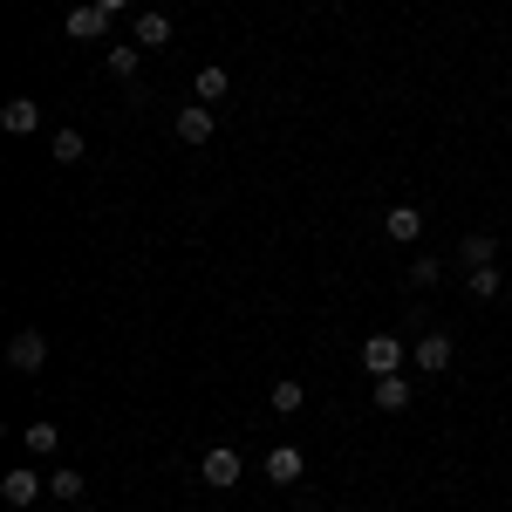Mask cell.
Instances as JSON below:
<instances>
[{
  "label": "cell",
  "instance_id": "8992f818",
  "mask_svg": "<svg viewBox=\"0 0 512 512\" xmlns=\"http://www.w3.org/2000/svg\"><path fill=\"white\" fill-rule=\"evenodd\" d=\"M260 472H267V485H301V472H308V451H301V444H274Z\"/></svg>",
  "mask_w": 512,
  "mask_h": 512
},
{
  "label": "cell",
  "instance_id": "ac0fdd59",
  "mask_svg": "<svg viewBox=\"0 0 512 512\" xmlns=\"http://www.w3.org/2000/svg\"><path fill=\"white\" fill-rule=\"evenodd\" d=\"M458 260H465V267H492V260H499V239H492V233H472L465 246H458Z\"/></svg>",
  "mask_w": 512,
  "mask_h": 512
},
{
  "label": "cell",
  "instance_id": "7a4b0ae2",
  "mask_svg": "<svg viewBox=\"0 0 512 512\" xmlns=\"http://www.w3.org/2000/svg\"><path fill=\"white\" fill-rule=\"evenodd\" d=\"M110 21H117L110 7H96V0H82V7H69V21H62V35H69V41H103V35H110Z\"/></svg>",
  "mask_w": 512,
  "mask_h": 512
},
{
  "label": "cell",
  "instance_id": "30bf717a",
  "mask_svg": "<svg viewBox=\"0 0 512 512\" xmlns=\"http://www.w3.org/2000/svg\"><path fill=\"white\" fill-rule=\"evenodd\" d=\"M41 485H48V478H41L35 465H14V472L0 478V499H7V506H35V499H41Z\"/></svg>",
  "mask_w": 512,
  "mask_h": 512
},
{
  "label": "cell",
  "instance_id": "ba28073f",
  "mask_svg": "<svg viewBox=\"0 0 512 512\" xmlns=\"http://www.w3.org/2000/svg\"><path fill=\"white\" fill-rule=\"evenodd\" d=\"M451 355H458V349H451V335H437V328L410 342V362H417L424 376H444V369H451Z\"/></svg>",
  "mask_w": 512,
  "mask_h": 512
},
{
  "label": "cell",
  "instance_id": "44dd1931",
  "mask_svg": "<svg viewBox=\"0 0 512 512\" xmlns=\"http://www.w3.org/2000/svg\"><path fill=\"white\" fill-rule=\"evenodd\" d=\"M444 280V260H410V287H437Z\"/></svg>",
  "mask_w": 512,
  "mask_h": 512
},
{
  "label": "cell",
  "instance_id": "9a60e30c",
  "mask_svg": "<svg viewBox=\"0 0 512 512\" xmlns=\"http://www.w3.org/2000/svg\"><path fill=\"white\" fill-rule=\"evenodd\" d=\"M137 62H144V48H137V41H117V48L103 55V69H110L117 82H130V76H137Z\"/></svg>",
  "mask_w": 512,
  "mask_h": 512
},
{
  "label": "cell",
  "instance_id": "7402d4cb",
  "mask_svg": "<svg viewBox=\"0 0 512 512\" xmlns=\"http://www.w3.org/2000/svg\"><path fill=\"white\" fill-rule=\"evenodd\" d=\"M96 7H110V14H123V7H130V0H96Z\"/></svg>",
  "mask_w": 512,
  "mask_h": 512
},
{
  "label": "cell",
  "instance_id": "ffe728a7",
  "mask_svg": "<svg viewBox=\"0 0 512 512\" xmlns=\"http://www.w3.org/2000/svg\"><path fill=\"white\" fill-rule=\"evenodd\" d=\"M21 444H28L35 458H48V451L62 444V431H55V424H28V431H21Z\"/></svg>",
  "mask_w": 512,
  "mask_h": 512
},
{
  "label": "cell",
  "instance_id": "5b68a950",
  "mask_svg": "<svg viewBox=\"0 0 512 512\" xmlns=\"http://www.w3.org/2000/svg\"><path fill=\"white\" fill-rule=\"evenodd\" d=\"M403 362H410V349H403L396 335H369V342H362V369H369V376H396Z\"/></svg>",
  "mask_w": 512,
  "mask_h": 512
},
{
  "label": "cell",
  "instance_id": "2e32d148",
  "mask_svg": "<svg viewBox=\"0 0 512 512\" xmlns=\"http://www.w3.org/2000/svg\"><path fill=\"white\" fill-rule=\"evenodd\" d=\"M48 158H55V164H82V158H89L82 130H55V137H48Z\"/></svg>",
  "mask_w": 512,
  "mask_h": 512
},
{
  "label": "cell",
  "instance_id": "5bb4252c",
  "mask_svg": "<svg viewBox=\"0 0 512 512\" xmlns=\"http://www.w3.org/2000/svg\"><path fill=\"white\" fill-rule=\"evenodd\" d=\"M48 492H55V499H69V506H76V499H89V478H82L76 465H55V472H48Z\"/></svg>",
  "mask_w": 512,
  "mask_h": 512
},
{
  "label": "cell",
  "instance_id": "7c38bea8",
  "mask_svg": "<svg viewBox=\"0 0 512 512\" xmlns=\"http://www.w3.org/2000/svg\"><path fill=\"white\" fill-rule=\"evenodd\" d=\"M376 410H383V417H396V410H410V376H403V369H396V376H376Z\"/></svg>",
  "mask_w": 512,
  "mask_h": 512
},
{
  "label": "cell",
  "instance_id": "4fadbf2b",
  "mask_svg": "<svg viewBox=\"0 0 512 512\" xmlns=\"http://www.w3.org/2000/svg\"><path fill=\"white\" fill-rule=\"evenodd\" d=\"M226 89H233V76H226L219 62H205V69H198V76H192V96H198V103H219Z\"/></svg>",
  "mask_w": 512,
  "mask_h": 512
},
{
  "label": "cell",
  "instance_id": "6da1fadb",
  "mask_svg": "<svg viewBox=\"0 0 512 512\" xmlns=\"http://www.w3.org/2000/svg\"><path fill=\"white\" fill-rule=\"evenodd\" d=\"M41 362H48V335H41V328H21V335L7 342V369H14V376H41Z\"/></svg>",
  "mask_w": 512,
  "mask_h": 512
},
{
  "label": "cell",
  "instance_id": "8fae6325",
  "mask_svg": "<svg viewBox=\"0 0 512 512\" xmlns=\"http://www.w3.org/2000/svg\"><path fill=\"white\" fill-rule=\"evenodd\" d=\"M383 233H390L396 246H417V239H424V205H390V212H383Z\"/></svg>",
  "mask_w": 512,
  "mask_h": 512
},
{
  "label": "cell",
  "instance_id": "52a82bcc",
  "mask_svg": "<svg viewBox=\"0 0 512 512\" xmlns=\"http://www.w3.org/2000/svg\"><path fill=\"white\" fill-rule=\"evenodd\" d=\"M171 130H178V144H192V151H198V144H212V130H219V117H212V103H185Z\"/></svg>",
  "mask_w": 512,
  "mask_h": 512
},
{
  "label": "cell",
  "instance_id": "3957f363",
  "mask_svg": "<svg viewBox=\"0 0 512 512\" xmlns=\"http://www.w3.org/2000/svg\"><path fill=\"white\" fill-rule=\"evenodd\" d=\"M239 472H246V465H239V451H233V444H212V451H205V465H198V478H205L212 492H233Z\"/></svg>",
  "mask_w": 512,
  "mask_h": 512
},
{
  "label": "cell",
  "instance_id": "603a6c76",
  "mask_svg": "<svg viewBox=\"0 0 512 512\" xmlns=\"http://www.w3.org/2000/svg\"><path fill=\"white\" fill-rule=\"evenodd\" d=\"M506 301H512V274H506Z\"/></svg>",
  "mask_w": 512,
  "mask_h": 512
},
{
  "label": "cell",
  "instance_id": "d6986e66",
  "mask_svg": "<svg viewBox=\"0 0 512 512\" xmlns=\"http://www.w3.org/2000/svg\"><path fill=\"white\" fill-rule=\"evenodd\" d=\"M465 280H472V301H492V294H506L499 267H465Z\"/></svg>",
  "mask_w": 512,
  "mask_h": 512
},
{
  "label": "cell",
  "instance_id": "277c9868",
  "mask_svg": "<svg viewBox=\"0 0 512 512\" xmlns=\"http://www.w3.org/2000/svg\"><path fill=\"white\" fill-rule=\"evenodd\" d=\"M130 41H137L144 55L171 48V14H164V7H137V21H130Z\"/></svg>",
  "mask_w": 512,
  "mask_h": 512
},
{
  "label": "cell",
  "instance_id": "e0dca14e",
  "mask_svg": "<svg viewBox=\"0 0 512 512\" xmlns=\"http://www.w3.org/2000/svg\"><path fill=\"white\" fill-rule=\"evenodd\" d=\"M267 403H274V417H294V410H301V403H308V390H301V383H294V376H280L274 390H267Z\"/></svg>",
  "mask_w": 512,
  "mask_h": 512
},
{
  "label": "cell",
  "instance_id": "cb8c5ba5",
  "mask_svg": "<svg viewBox=\"0 0 512 512\" xmlns=\"http://www.w3.org/2000/svg\"><path fill=\"white\" fill-rule=\"evenodd\" d=\"M506 212H512V205H506Z\"/></svg>",
  "mask_w": 512,
  "mask_h": 512
},
{
  "label": "cell",
  "instance_id": "9c48e42d",
  "mask_svg": "<svg viewBox=\"0 0 512 512\" xmlns=\"http://www.w3.org/2000/svg\"><path fill=\"white\" fill-rule=\"evenodd\" d=\"M0 130H7V137H35L41 130V103L35 96H7V103H0Z\"/></svg>",
  "mask_w": 512,
  "mask_h": 512
}]
</instances>
